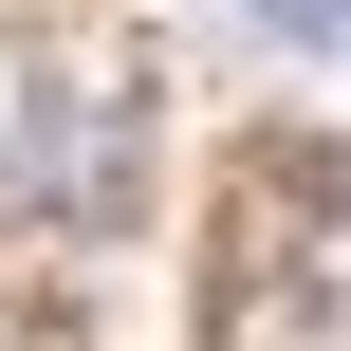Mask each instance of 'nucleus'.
Listing matches in <instances>:
<instances>
[{
    "label": "nucleus",
    "instance_id": "nucleus-1",
    "mask_svg": "<svg viewBox=\"0 0 351 351\" xmlns=\"http://www.w3.org/2000/svg\"><path fill=\"white\" fill-rule=\"evenodd\" d=\"M19 204H56V222H111V204H130V93H111V74H37V111H19Z\"/></svg>",
    "mask_w": 351,
    "mask_h": 351
},
{
    "label": "nucleus",
    "instance_id": "nucleus-2",
    "mask_svg": "<svg viewBox=\"0 0 351 351\" xmlns=\"http://www.w3.org/2000/svg\"><path fill=\"white\" fill-rule=\"evenodd\" d=\"M259 315L351 333V185H296V204H278V241H259Z\"/></svg>",
    "mask_w": 351,
    "mask_h": 351
},
{
    "label": "nucleus",
    "instance_id": "nucleus-3",
    "mask_svg": "<svg viewBox=\"0 0 351 351\" xmlns=\"http://www.w3.org/2000/svg\"><path fill=\"white\" fill-rule=\"evenodd\" d=\"M259 37H351V0H241Z\"/></svg>",
    "mask_w": 351,
    "mask_h": 351
}]
</instances>
